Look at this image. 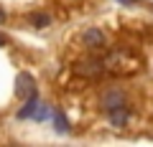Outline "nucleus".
<instances>
[{
	"mask_svg": "<svg viewBox=\"0 0 153 147\" xmlns=\"http://www.w3.org/2000/svg\"><path fill=\"white\" fill-rule=\"evenodd\" d=\"M102 64H105V74H115V76H130L135 71L143 69V59L135 53V51H110L107 56H102Z\"/></svg>",
	"mask_w": 153,
	"mask_h": 147,
	"instance_id": "f257e3e1",
	"label": "nucleus"
},
{
	"mask_svg": "<svg viewBox=\"0 0 153 147\" xmlns=\"http://www.w3.org/2000/svg\"><path fill=\"white\" fill-rule=\"evenodd\" d=\"M74 71L79 74V76H84V79H100V76H105V64H102V56L92 53L89 59L79 61V64L74 66Z\"/></svg>",
	"mask_w": 153,
	"mask_h": 147,
	"instance_id": "7ed1b4c3",
	"label": "nucleus"
},
{
	"mask_svg": "<svg viewBox=\"0 0 153 147\" xmlns=\"http://www.w3.org/2000/svg\"><path fill=\"white\" fill-rule=\"evenodd\" d=\"M0 23H5V10L0 8Z\"/></svg>",
	"mask_w": 153,
	"mask_h": 147,
	"instance_id": "9b49d317",
	"label": "nucleus"
},
{
	"mask_svg": "<svg viewBox=\"0 0 153 147\" xmlns=\"http://www.w3.org/2000/svg\"><path fill=\"white\" fill-rule=\"evenodd\" d=\"M36 107H38V94H33V97H28V99H26V104H23V109L18 112V117H21V119H28V117H33Z\"/></svg>",
	"mask_w": 153,
	"mask_h": 147,
	"instance_id": "6e6552de",
	"label": "nucleus"
},
{
	"mask_svg": "<svg viewBox=\"0 0 153 147\" xmlns=\"http://www.w3.org/2000/svg\"><path fill=\"white\" fill-rule=\"evenodd\" d=\"M79 43H82V48L89 51V53H102V51H107V36H105V31H100V28H87V31L79 36Z\"/></svg>",
	"mask_w": 153,
	"mask_h": 147,
	"instance_id": "f03ea898",
	"label": "nucleus"
},
{
	"mask_svg": "<svg viewBox=\"0 0 153 147\" xmlns=\"http://www.w3.org/2000/svg\"><path fill=\"white\" fill-rule=\"evenodd\" d=\"M54 124H56V132H61V135L69 132V122H66V117L61 114V112H56V114H54Z\"/></svg>",
	"mask_w": 153,
	"mask_h": 147,
	"instance_id": "1a4fd4ad",
	"label": "nucleus"
},
{
	"mask_svg": "<svg viewBox=\"0 0 153 147\" xmlns=\"http://www.w3.org/2000/svg\"><path fill=\"white\" fill-rule=\"evenodd\" d=\"M130 3H138V0H130Z\"/></svg>",
	"mask_w": 153,
	"mask_h": 147,
	"instance_id": "f8f14e48",
	"label": "nucleus"
},
{
	"mask_svg": "<svg viewBox=\"0 0 153 147\" xmlns=\"http://www.w3.org/2000/svg\"><path fill=\"white\" fill-rule=\"evenodd\" d=\"M8 43V36H3V33H0V46H5Z\"/></svg>",
	"mask_w": 153,
	"mask_h": 147,
	"instance_id": "9d476101",
	"label": "nucleus"
},
{
	"mask_svg": "<svg viewBox=\"0 0 153 147\" xmlns=\"http://www.w3.org/2000/svg\"><path fill=\"white\" fill-rule=\"evenodd\" d=\"M28 26H33V28H49L51 26V15H49V13H41V10H33V13H28Z\"/></svg>",
	"mask_w": 153,
	"mask_h": 147,
	"instance_id": "0eeeda50",
	"label": "nucleus"
},
{
	"mask_svg": "<svg viewBox=\"0 0 153 147\" xmlns=\"http://www.w3.org/2000/svg\"><path fill=\"white\" fill-rule=\"evenodd\" d=\"M16 94L21 99H28V97L36 94V79H33L28 71H21V74H18V79H16Z\"/></svg>",
	"mask_w": 153,
	"mask_h": 147,
	"instance_id": "39448f33",
	"label": "nucleus"
},
{
	"mask_svg": "<svg viewBox=\"0 0 153 147\" xmlns=\"http://www.w3.org/2000/svg\"><path fill=\"white\" fill-rule=\"evenodd\" d=\"M107 122H110V127H115V129L128 127V122H130V109H128V104L110 109V112H107Z\"/></svg>",
	"mask_w": 153,
	"mask_h": 147,
	"instance_id": "423d86ee",
	"label": "nucleus"
},
{
	"mask_svg": "<svg viewBox=\"0 0 153 147\" xmlns=\"http://www.w3.org/2000/svg\"><path fill=\"white\" fill-rule=\"evenodd\" d=\"M123 104H128V94L123 89H107L102 94V99H100V109L102 112H110V109L123 107Z\"/></svg>",
	"mask_w": 153,
	"mask_h": 147,
	"instance_id": "20e7f679",
	"label": "nucleus"
}]
</instances>
